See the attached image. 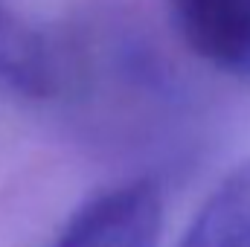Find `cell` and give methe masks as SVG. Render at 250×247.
Segmentation results:
<instances>
[{"label": "cell", "instance_id": "7a4b0ae2", "mask_svg": "<svg viewBox=\"0 0 250 247\" xmlns=\"http://www.w3.org/2000/svg\"><path fill=\"white\" fill-rule=\"evenodd\" d=\"M192 53L212 67L250 76V0H172Z\"/></svg>", "mask_w": 250, "mask_h": 247}, {"label": "cell", "instance_id": "277c9868", "mask_svg": "<svg viewBox=\"0 0 250 247\" xmlns=\"http://www.w3.org/2000/svg\"><path fill=\"white\" fill-rule=\"evenodd\" d=\"M0 79L26 93H47L53 64L41 38L0 0Z\"/></svg>", "mask_w": 250, "mask_h": 247}, {"label": "cell", "instance_id": "6da1fadb", "mask_svg": "<svg viewBox=\"0 0 250 247\" xmlns=\"http://www.w3.org/2000/svg\"><path fill=\"white\" fill-rule=\"evenodd\" d=\"M163 204L151 181L114 186L73 212L47 247H157Z\"/></svg>", "mask_w": 250, "mask_h": 247}, {"label": "cell", "instance_id": "3957f363", "mask_svg": "<svg viewBox=\"0 0 250 247\" xmlns=\"http://www.w3.org/2000/svg\"><path fill=\"white\" fill-rule=\"evenodd\" d=\"M178 247H250V160L209 192Z\"/></svg>", "mask_w": 250, "mask_h": 247}]
</instances>
